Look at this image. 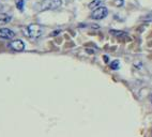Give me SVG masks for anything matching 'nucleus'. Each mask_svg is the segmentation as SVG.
<instances>
[{
    "label": "nucleus",
    "mask_w": 152,
    "mask_h": 137,
    "mask_svg": "<svg viewBox=\"0 0 152 137\" xmlns=\"http://www.w3.org/2000/svg\"><path fill=\"white\" fill-rule=\"evenodd\" d=\"M110 33H111V34H116V36H118V34H122V36H126V33L122 32V31H115V30H110Z\"/></svg>",
    "instance_id": "nucleus-10"
},
{
    "label": "nucleus",
    "mask_w": 152,
    "mask_h": 137,
    "mask_svg": "<svg viewBox=\"0 0 152 137\" xmlns=\"http://www.w3.org/2000/svg\"><path fill=\"white\" fill-rule=\"evenodd\" d=\"M123 0H115V2H114V4L115 6H117V7H121V6H123Z\"/></svg>",
    "instance_id": "nucleus-11"
},
{
    "label": "nucleus",
    "mask_w": 152,
    "mask_h": 137,
    "mask_svg": "<svg viewBox=\"0 0 152 137\" xmlns=\"http://www.w3.org/2000/svg\"><path fill=\"white\" fill-rule=\"evenodd\" d=\"M62 4L61 0H42L41 2H39L35 8L38 9V11H45V10H55L58 9Z\"/></svg>",
    "instance_id": "nucleus-1"
},
{
    "label": "nucleus",
    "mask_w": 152,
    "mask_h": 137,
    "mask_svg": "<svg viewBox=\"0 0 152 137\" xmlns=\"http://www.w3.org/2000/svg\"><path fill=\"white\" fill-rule=\"evenodd\" d=\"M107 14H108L107 8H105V7H99V8H96L94 11L92 12L91 17H92L93 19H103L104 17L107 16Z\"/></svg>",
    "instance_id": "nucleus-3"
},
{
    "label": "nucleus",
    "mask_w": 152,
    "mask_h": 137,
    "mask_svg": "<svg viewBox=\"0 0 152 137\" xmlns=\"http://www.w3.org/2000/svg\"><path fill=\"white\" fill-rule=\"evenodd\" d=\"M11 16L6 13H0V26L7 25L8 23L11 22Z\"/></svg>",
    "instance_id": "nucleus-6"
},
{
    "label": "nucleus",
    "mask_w": 152,
    "mask_h": 137,
    "mask_svg": "<svg viewBox=\"0 0 152 137\" xmlns=\"http://www.w3.org/2000/svg\"><path fill=\"white\" fill-rule=\"evenodd\" d=\"M104 0H93L92 2L89 3V8L90 9H93V8H96L98 6H100L101 3L103 2Z\"/></svg>",
    "instance_id": "nucleus-7"
},
{
    "label": "nucleus",
    "mask_w": 152,
    "mask_h": 137,
    "mask_svg": "<svg viewBox=\"0 0 152 137\" xmlns=\"http://www.w3.org/2000/svg\"><path fill=\"white\" fill-rule=\"evenodd\" d=\"M110 68H113V70H118V68H119V61L118 60L113 61V62L110 63Z\"/></svg>",
    "instance_id": "nucleus-9"
},
{
    "label": "nucleus",
    "mask_w": 152,
    "mask_h": 137,
    "mask_svg": "<svg viewBox=\"0 0 152 137\" xmlns=\"http://www.w3.org/2000/svg\"><path fill=\"white\" fill-rule=\"evenodd\" d=\"M42 32H43V29H42L41 26L37 25V24H31L29 25L26 30H25V33L26 36H29L30 39H38L41 36Z\"/></svg>",
    "instance_id": "nucleus-2"
},
{
    "label": "nucleus",
    "mask_w": 152,
    "mask_h": 137,
    "mask_svg": "<svg viewBox=\"0 0 152 137\" xmlns=\"http://www.w3.org/2000/svg\"><path fill=\"white\" fill-rule=\"evenodd\" d=\"M15 36V33L14 31H12L11 29L9 28H1L0 29V38L7 39V40H11Z\"/></svg>",
    "instance_id": "nucleus-5"
},
{
    "label": "nucleus",
    "mask_w": 152,
    "mask_h": 137,
    "mask_svg": "<svg viewBox=\"0 0 152 137\" xmlns=\"http://www.w3.org/2000/svg\"><path fill=\"white\" fill-rule=\"evenodd\" d=\"M24 3H25L24 0H18V1L16 2L17 9H18V10H20V11H24Z\"/></svg>",
    "instance_id": "nucleus-8"
},
{
    "label": "nucleus",
    "mask_w": 152,
    "mask_h": 137,
    "mask_svg": "<svg viewBox=\"0 0 152 137\" xmlns=\"http://www.w3.org/2000/svg\"><path fill=\"white\" fill-rule=\"evenodd\" d=\"M9 46L15 52H22V50H25V44L22 40H14V41H12L10 43Z\"/></svg>",
    "instance_id": "nucleus-4"
},
{
    "label": "nucleus",
    "mask_w": 152,
    "mask_h": 137,
    "mask_svg": "<svg viewBox=\"0 0 152 137\" xmlns=\"http://www.w3.org/2000/svg\"><path fill=\"white\" fill-rule=\"evenodd\" d=\"M150 99H151V103H152V95H151V98H150Z\"/></svg>",
    "instance_id": "nucleus-12"
}]
</instances>
